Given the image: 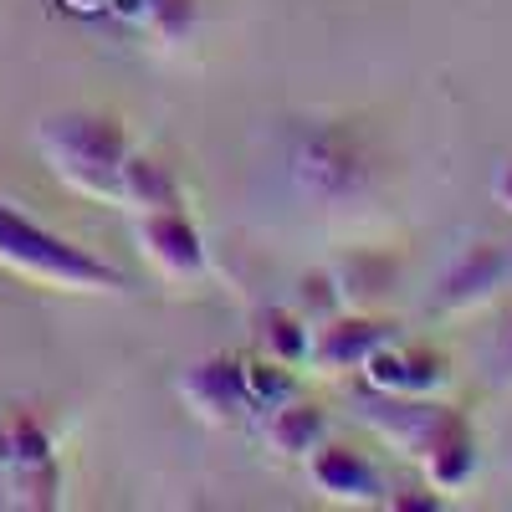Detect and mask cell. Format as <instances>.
Instances as JSON below:
<instances>
[{
	"instance_id": "obj_1",
	"label": "cell",
	"mask_w": 512,
	"mask_h": 512,
	"mask_svg": "<svg viewBox=\"0 0 512 512\" xmlns=\"http://www.w3.org/2000/svg\"><path fill=\"white\" fill-rule=\"evenodd\" d=\"M36 149L72 195L123 205V159L134 154V144H128V128L118 118L52 113L36 123Z\"/></svg>"
},
{
	"instance_id": "obj_2",
	"label": "cell",
	"mask_w": 512,
	"mask_h": 512,
	"mask_svg": "<svg viewBox=\"0 0 512 512\" xmlns=\"http://www.w3.org/2000/svg\"><path fill=\"white\" fill-rule=\"evenodd\" d=\"M0 267L57 292H128V277L113 262H103L88 246H77L47 226H36L6 200H0Z\"/></svg>"
},
{
	"instance_id": "obj_3",
	"label": "cell",
	"mask_w": 512,
	"mask_h": 512,
	"mask_svg": "<svg viewBox=\"0 0 512 512\" xmlns=\"http://www.w3.org/2000/svg\"><path fill=\"white\" fill-rule=\"evenodd\" d=\"M354 415L369 425L379 441H390L395 451H405L410 461H425L441 441L472 431L466 415L441 405L436 395H379V390H364Z\"/></svg>"
},
{
	"instance_id": "obj_4",
	"label": "cell",
	"mask_w": 512,
	"mask_h": 512,
	"mask_svg": "<svg viewBox=\"0 0 512 512\" xmlns=\"http://www.w3.org/2000/svg\"><path fill=\"white\" fill-rule=\"evenodd\" d=\"M0 477H6V492L26 507L62 502V466H57L52 431L31 410H16L0 425Z\"/></svg>"
},
{
	"instance_id": "obj_5",
	"label": "cell",
	"mask_w": 512,
	"mask_h": 512,
	"mask_svg": "<svg viewBox=\"0 0 512 512\" xmlns=\"http://www.w3.org/2000/svg\"><path fill=\"white\" fill-rule=\"evenodd\" d=\"M292 175L318 200H344L364 185L369 164H364L354 134H344V128H313V134H303V144L292 149Z\"/></svg>"
},
{
	"instance_id": "obj_6",
	"label": "cell",
	"mask_w": 512,
	"mask_h": 512,
	"mask_svg": "<svg viewBox=\"0 0 512 512\" xmlns=\"http://www.w3.org/2000/svg\"><path fill=\"white\" fill-rule=\"evenodd\" d=\"M134 241L154 262V272L169 277V282H200L205 267H210L205 236H200V226L185 216V210H149V216H139L134 221Z\"/></svg>"
},
{
	"instance_id": "obj_7",
	"label": "cell",
	"mask_w": 512,
	"mask_h": 512,
	"mask_svg": "<svg viewBox=\"0 0 512 512\" xmlns=\"http://www.w3.org/2000/svg\"><path fill=\"white\" fill-rule=\"evenodd\" d=\"M308 482L318 497L338 502V507H390V497H384V477L379 466L354 451V446H318L308 456Z\"/></svg>"
},
{
	"instance_id": "obj_8",
	"label": "cell",
	"mask_w": 512,
	"mask_h": 512,
	"mask_svg": "<svg viewBox=\"0 0 512 512\" xmlns=\"http://www.w3.org/2000/svg\"><path fill=\"white\" fill-rule=\"evenodd\" d=\"M175 390H180V400L190 405V415L205 420V425H231V420H241V415L251 410L246 379H241V359H226V354L190 364V369L180 374Z\"/></svg>"
},
{
	"instance_id": "obj_9",
	"label": "cell",
	"mask_w": 512,
	"mask_h": 512,
	"mask_svg": "<svg viewBox=\"0 0 512 512\" xmlns=\"http://www.w3.org/2000/svg\"><path fill=\"white\" fill-rule=\"evenodd\" d=\"M507 287V246H466L436 282V308L441 313H472Z\"/></svg>"
},
{
	"instance_id": "obj_10",
	"label": "cell",
	"mask_w": 512,
	"mask_h": 512,
	"mask_svg": "<svg viewBox=\"0 0 512 512\" xmlns=\"http://www.w3.org/2000/svg\"><path fill=\"white\" fill-rule=\"evenodd\" d=\"M384 344H395V328L390 323H379V318H328L318 323L313 333V374H349V369H364Z\"/></svg>"
},
{
	"instance_id": "obj_11",
	"label": "cell",
	"mask_w": 512,
	"mask_h": 512,
	"mask_svg": "<svg viewBox=\"0 0 512 512\" xmlns=\"http://www.w3.org/2000/svg\"><path fill=\"white\" fill-rule=\"evenodd\" d=\"M328 441V410L313 400H287L267 420V446L287 461H308Z\"/></svg>"
},
{
	"instance_id": "obj_12",
	"label": "cell",
	"mask_w": 512,
	"mask_h": 512,
	"mask_svg": "<svg viewBox=\"0 0 512 512\" xmlns=\"http://www.w3.org/2000/svg\"><path fill=\"white\" fill-rule=\"evenodd\" d=\"M123 205L134 216H149V210H185V190L175 180V169L149 159V154H128L123 159Z\"/></svg>"
},
{
	"instance_id": "obj_13",
	"label": "cell",
	"mask_w": 512,
	"mask_h": 512,
	"mask_svg": "<svg viewBox=\"0 0 512 512\" xmlns=\"http://www.w3.org/2000/svg\"><path fill=\"white\" fill-rule=\"evenodd\" d=\"M262 354L287 364V369H303L313 354V323L297 313V308H272L262 313Z\"/></svg>"
},
{
	"instance_id": "obj_14",
	"label": "cell",
	"mask_w": 512,
	"mask_h": 512,
	"mask_svg": "<svg viewBox=\"0 0 512 512\" xmlns=\"http://www.w3.org/2000/svg\"><path fill=\"white\" fill-rule=\"evenodd\" d=\"M425 466V477H431L436 492H461L466 482L477 477V466H482V451H477V436L472 431H461L451 441H441L431 456L420 461Z\"/></svg>"
},
{
	"instance_id": "obj_15",
	"label": "cell",
	"mask_w": 512,
	"mask_h": 512,
	"mask_svg": "<svg viewBox=\"0 0 512 512\" xmlns=\"http://www.w3.org/2000/svg\"><path fill=\"white\" fill-rule=\"evenodd\" d=\"M241 379H246V400L251 410H277L287 400H297V374L277 359H241Z\"/></svg>"
},
{
	"instance_id": "obj_16",
	"label": "cell",
	"mask_w": 512,
	"mask_h": 512,
	"mask_svg": "<svg viewBox=\"0 0 512 512\" xmlns=\"http://www.w3.org/2000/svg\"><path fill=\"white\" fill-rule=\"evenodd\" d=\"M297 313H303L313 328L344 313V287H338V277L333 272H308L303 282H297Z\"/></svg>"
},
{
	"instance_id": "obj_17",
	"label": "cell",
	"mask_w": 512,
	"mask_h": 512,
	"mask_svg": "<svg viewBox=\"0 0 512 512\" xmlns=\"http://www.w3.org/2000/svg\"><path fill=\"white\" fill-rule=\"evenodd\" d=\"M451 384V359L436 349H405V395H441Z\"/></svg>"
},
{
	"instance_id": "obj_18",
	"label": "cell",
	"mask_w": 512,
	"mask_h": 512,
	"mask_svg": "<svg viewBox=\"0 0 512 512\" xmlns=\"http://www.w3.org/2000/svg\"><path fill=\"white\" fill-rule=\"evenodd\" d=\"M149 31L159 36V47H180V41H190V31H195V0H154Z\"/></svg>"
},
{
	"instance_id": "obj_19",
	"label": "cell",
	"mask_w": 512,
	"mask_h": 512,
	"mask_svg": "<svg viewBox=\"0 0 512 512\" xmlns=\"http://www.w3.org/2000/svg\"><path fill=\"white\" fill-rule=\"evenodd\" d=\"M154 0H108V16H118L123 26H149Z\"/></svg>"
},
{
	"instance_id": "obj_20",
	"label": "cell",
	"mask_w": 512,
	"mask_h": 512,
	"mask_svg": "<svg viewBox=\"0 0 512 512\" xmlns=\"http://www.w3.org/2000/svg\"><path fill=\"white\" fill-rule=\"evenodd\" d=\"M492 195H497V205L512 216V164H502L497 175H492Z\"/></svg>"
},
{
	"instance_id": "obj_21",
	"label": "cell",
	"mask_w": 512,
	"mask_h": 512,
	"mask_svg": "<svg viewBox=\"0 0 512 512\" xmlns=\"http://www.w3.org/2000/svg\"><path fill=\"white\" fill-rule=\"evenodd\" d=\"M395 507H400V512H441L446 502L431 492V497H395Z\"/></svg>"
},
{
	"instance_id": "obj_22",
	"label": "cell",
	"mask_w": 512,
	"mask_h": 512,
	"mask_svg": "<svg viewBox=\"0 0 512 512\" xmlns=\"http://www.w3.org/2000/svg\"><path fill=\"white\" fill-rule=\"evenodd\" d=\"M62 6H67L72 16H103V11H108V0H62Z\"/></svg>"
},
{
	"instance_id": "obj_23",
	"label": "cell",
	"mask_w": 512,
	"mask_h": 512,
	"mask_svg": "<svg viewBox=\"0 0 512 512\" xmlns=\"http://www.w3.org/2000/svg\"><path fill=\"white\" fill-rule=\"evenodd\" d=\"M507 287H512V246H507Z\"/></svg>"
}]
</instances>
